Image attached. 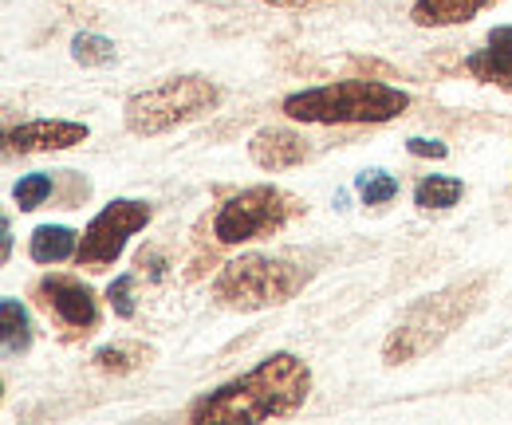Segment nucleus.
Wrapping results in <instances>:
<instances>
[{
    "mask_svg": "<svg viewBox=\"0 0 512 425\" xmlns=\"http://www.w3.org/2000/svg\"><path fill=\"white\" fill-rule=\"evenodd\" d=\"M312 394V370L300 355L276 351L260 359L253 370L237 374L233 382L217 386L213 394H201L190 406L193 425H233V422H272L292 418L304 410Z\"/></svg>",
    "mask_w": 512,
    "mask_h": 425,
    "instance_id": "f257e3e1",
    "label": "nucleus"
},
{
    "mask_svg": "<svg viewBox=\"0 0 512 425\" xmlns=\"http://www.w3.org/2000/svg\"><path fill=\"white\" fill-rule=\"evenodd\" d=\"M485 288H489V276L477 272V276H465V280H453L446 288L414 300V304L402 311V319L394 323V331L386 335L383 343V363L386 366H406L430 351H438L449 335L469 323V315L481 307L485 300Z\"/></svg>",
    "mask_w": 512,
    "mask_h": 425,
    "instance_id": "f03ea898",
    "label": "nucleus"
},
{
    "mask_svg": "<svg viewBox=\"0 0 512 425\" xmlns=\"http://www.w3.org/2000/svg\"><path fill=\"white\" fill-rule=\"evenodd\" d=\"M280 111L292 122H312V126H359V122L375 126L402 119L410 111V95L379 79H339L288 95Z\"/></svg>",
    "mask_w": 512,
    "mask_h": 425,
    "instance_id": "7ed1b4c3",
    "label": "nucleus"
},
{
    "mask_svg": "<svg viewBox=\"0 0 512 425\" xmlns=\"http://www.w3.org/2000/svg\"><path fill=\"white\" fill-rule=\"evenodd\" d=\"M221 103V87L205 75H174L154 87L134 91L123 107V122L138 138H158L166 130H178L186 122L209 115Z\"/></svg>",
    "mask_w": 512,
    "mask_h": 425,
    "instance_id": "20e7f679",
    "label": "nucleus"
},
{
    "mask_svg": "<svg viewBox=\"0 0 512 425\" xmlns=\"http://www.w3.org/2000/svg\"><path fill=\"white\" fill-rule=\"evenodd\" d=\"M308 284V272L280 256H241L229 260L213 280V300L229 311H264L288 304Z\"/></svg>",
    "mask_w": 512,
    "mask_h": 425,
    "instance_id": "39448f33",
    "label": "nucleus"
},
{
    "mask_svg": "<svg viewBox=\"0 0 512 425\" xmlns=\"http://www.w3.org/2000/svg\"><path fill=\"white\" fill-rule=\"evenodd\" d=\"M300 209V201L280 189V185H249L241 193H233L217 217H213V237L217 244H249L264 241L272 233H280L292 213Z\"/></svg>",
    "mask_w": 512,
    "mask_h": 425,
    "instance_id": "423d86ee",
    "label": "nucleus"
},
{
    "mask_svg": "<svg viewBox=\"0 0 512 425\" xmlns=\"http://www.w3.org/2000/svg\"><path fill=\"white\" fill-rule=\"evenodd\" d=\"M154 221V205L150 201H134V197H119L111 201L103 213H95V221L83 229V241L75 252V264L87 272H107L115 268V260L123 256V248L134 233H142Z\"/></svg>",
    "mask_w": 512,
    "mask_h": 425,
    "instance_id": "0eeeda50",
    "label": "nucleus"
},
{
    "mask_svg": "<svg viewBox=\"0 0 512 425\" xmlns=\"http://www.w3.org/2000/svg\"><path fill=\"white\" fill-rule=\"evenodd\" d=\"M32 296H36V304L44 307L48 315H56L67 331H83L87 335L99 323V300H95V292L83 280H75V276H44Z\"/></svg>",
    "mask_w": 512,
    "mask_h": 425,
    "instance_id": "6e6552de",
    "label": "nucleus"
},
{
    "mask_svg": "<svg viewBox=\"0 0 512 425\" xmlns=\"http://www.w3.org/2000/svg\"><path fill=\"white\" fill-rule=\"evenodd\" d=\"M91 130L83 122L67 119H32L4 130V150L8 154H52V150H71L83 146Z\"/></svg>",
    "mask_w": 512,
    "mask_h": 425,
    "instance_id": "1a4fd4ad",
    "label": "nucleus"
},
{
    "mask_svg": "<svg viewBox=\"0 0 512 425\" xmlns=\"http://www.w3.org/2000/svg\"><path fill=\"white\" fill-rule=\"evenodd\" d=\"M469 79L485 83V87H501L512 91V24H501L489 32L485 48H477L469 60H465Z\"/></svg>",
    "mask_w": 512,
    "mask_h": 425,
    "instance_id": "9d476101",
    "label": "nucleus"
},
{
    "mask_svg": "<svg viewBox=\"0 0 512 425\" xmlns=\"http://www.w3.org/2000/svg\"><path fill=\"white\" fill-rule=\"evenodd\" d=\"M249 158H253L260 170L276 174V170H292L308 158V146L296 130H284V126H268V130H256L253 142H249Z\"/></svg>",
    "mask_w": 512,
    "mask_h": 425,
    "instance_id": "9b49d317",
    "label": "nucleus"
},
{
    "mask_svg": "<svg viewBox=\"0 0 512 425\" xmlns=\"http://www.w3.org/2000/svg\"><path fill=\"white\" fill-rule=\"evenodd\" d=\"M489 4H501V0H414L410 20L418 28H453V24H469Z\"/></svg>",
    "mask_w": 512,
    "mask_h": 425,
    "instance_id": "f8f14e48",
    "label": "nucleus"
},
{
    "mask_svg": "<svg viewBox=\"0 0 512 425\" xmlns=\"http://www.w3.org/2000/svg\"><path fill=\"white\" fill-rule=\"evenodd\" d=\"M79 241H83V233H75L67 225H40L28 241V256L36 264H64L79 252Z\"/></svg>",
    "mask_w": 512,
    "mask_h": 425,
    "instance_id": "ddd939ff",
    "label": "nucleus"
},
{
    "mask_svg": "<svg viewBox=\"0 0 512 425\" xmlns=\"http://www.w3.org/2000/svg\"><path fill=\"white\" fill-rule=\"evenodd\" d=\"M465 197V182L461 178H446V174H430L414 185V205L422 213H442V209H453L457 201Z\"/></svg>",
    "mask_w": 512,
    "mask_h": 425,
    "instance_id": "4468645a",
    "label": "nucleus"
},
{
    "mask_svg": "<svg viewBox=\"0 0 512 425\" xmlns=\"http://www.w3.org/2000/svg\"><path fill=\"white\" fill-rule=\"evenodd\" d=\"M150 359H154V351L146 343H107V347L95 351L91 363L103 374H134V370L150 366Z\"/></svg>",
    "mask_w": 512,
    "mask_h": 425,
    "instance_id": "2eb2a0df",
    "label": "nucleus"
},
{
    "mask_svg": "<svg viewBox=\"0 0 512 425\" xmlns=\"http://www.w3.org/2000/svg\"><path fill=\"white\" fill-rule=\"evenodd\" d=\"M0 327H4V355H24L32 347V319L16 296L0 300Z\"/></svg>",
    "mask_w": 512,
    "mask_h": 425,
    "instance_id": "dca6fc26",
    "label": "nucleus"
},
{
    "mask_svg": "<svg viewBox=\"0 0 512 425\" xmlns=\"http://www.w3.org/2000/svg\"><path fill=\"white\" fill-rule=\"evenodd\" d=\"M115 40H107V36H95V32H79L75 40H71V60L79 63V67H111L115 63Z\"/></svg>",
    "mask_w": 512,
    "mask_h": 425,
    "instance_id": "f3484780",
    "label": "nucleus"
},
{
    "mask_svg": "<svg viewBox=\"0 0 512 425\" xmlns=\"http://www.w3.org/2000/svg\"><path fill=\"white\" fill-rule=\"evenodd\" d=\"M52 193H56L52 174H28V178H20V182L12 185V201H16V209H20V213L40 209V205H44Z\"/></svg>",
    "mask_w": 512,
    "mask_h": 425,
    "instance_id": "a211bd4d",
    "label": "nucleus"
},
{
    "mask_svg": "<svg viewBox=\"0 0 512 425\" xmlns=\"http://www.w3.org/2000/svg\"><path fill=\"white\" fill-rule=\"evenodd\" d=\"M355 189L363 197V205H386L398 197V178L394 174H383V170H363L355 178Z\"/></svg>",
    "mask_w": 512,
    "mask_h": 425,
    "instance_id": "6ab92c4d",
    "label": "nucleus"
},
{
    "mask_svg": "<svg viewBox=\"0 0 512 425\" xmlns=\"http://www.w3.org/2000/svg\"><path fill=\"white\" fill-rule=\"evenodd\" d=\"M107 304L115 311V319H134V276L123 272V276H115L111 280V288H107Z\"/></svg>",
    "mask_w": 512,
    "mask_h": 425,
    "instance_id": "aec40b11",
    "label": "nucleus"
},
{
    "mask_svg": "<svg viewBox=\"0 0 512 425\" xmlns=\"http://www.w3.org/2000/svg\"><path fill=\"white\" fill-rule=\"evenodd\" d=\"M406 150L414 154V158H449V146L446 142H438V138H406Z\"/></svg>",
    "mask_w": 512,
    "mask_h": 425,
    "instance_id": "412c9836",
    "label": "nucleus"
},
{
    "mask_svg": "<svg viewBox=\"0 0 512 425\" xmlns=\"http://www.w3.org/2000/svg\"><path fill=\"white\" fill-rule=\"evenodd\" d=\"M134 264H138V268H142V272H146V268H150V276H154V280H158V276H162V256H158V252H154V248H142V252H138V260H134Z\"/></svg>",
    "mask_w": 512,
    "mask_h": 425,
    "instance_id": "4be33fe9",
    "label": "nucleus"
},
{
    "mask_svg": "<svg viewBox=\"0 0 512 425\" xmlns=\"http://www.w3.org/2000/svg\"><path fill=\"white\" fill-rule=\"evenodd\" d=\"M272 8H316V4H331V0H264Z\"/></svg>",
    "mask_w": 512,
    "mask_h": 425,
    "instance_id": "5701e85b",
    "label": "nucleus"
},
{
    "mask_svg": "<svg viewBox=\"0 0 512 425\" xmlns=\"http://www.w3.org/2000/svg\"><path fill=\"white\" fill-rule=\"evenodd\" d=\"M0 229H4V248H0V260L8 264V260H12V221L4 217V225H0Z\"/></svg>",
    "mask_w": 512,
    "mask_h": 425,
    "instance_id": "b1692460",
    "label": "nucleus"
}]
</instances>
